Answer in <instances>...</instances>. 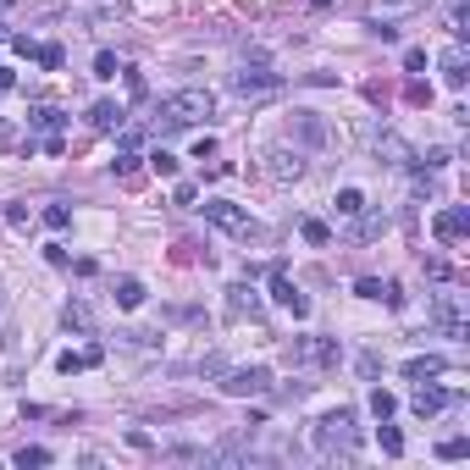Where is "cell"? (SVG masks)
<instances>
[{
    "label": "cell",
    "mask_w": 470,
    "mask_h": 470,
    "mask_svg": "<svg viewBox=\"0 0 470 470\" xmlns=\"http://www.w3.org/2000/svg\"><path fill=\"white\" fill-rule=\"evenodd\" d=\"M211 89H183V94H171L166 106H161V116H166V128H194V122H205L211 116Z\"/></svg>",
    "instance_id": "obj_1"
},
{
    "label": "cell",
    "mask_w": 470,
    "mask_h": 470,
    "mask_svg": "<svg viewBox=\"0 0 470 470\" xmlns=\"http://www.w3.org/2000/svg\"><path fill=\"white\" fill-rule=\"evenodd\" d=\"M316 449L321 454H354V409H332L326 421L316 426Z\"/></svg>",
    "instance_id": "obj_2"
},
{
    "label": "cell",
    "mask_w": 470,
    "mask_h": 470,
    "mask_svg": "<svg viewBox=\"0 0 470 470\" xmlns=\"http://www.w3.org/2000/svg\"><path fill=\"white\" fill-rule=\"evenodd\" d=\"M205 216H211V221L221 227V233L244 238V244H249V238H260L255 216H249V211H238V205H227V199H211V205H205Z\"/></svg>",
    "instance_id": "obj_3"
},
{
    "label": "cell",
    "mask_w": 470,
    "mask_h": 470,
    "mask_svg": "<svg viewBox=\"0 0 470 470\" xmlns=\"http://www.w3.org/2000/svg\"><path fill=\"white\" fill-rule=\"evenodd\" d=\"M266 382H271V376H266V371H260V365H244V371H227V393H233V399H249V393H266Z\"/></svg>",
    "instance_id": "obj_4"
},
{
    "label": "cell",
    "mask_w": 470,
    "mask_h": 470,
    "mask_svg": "<svg viewBox=\"0 0 470 470\" xmlns=\"http://www.w3.org/2000/svg\"><path fill=\"white\" fill-rule=\"evenodd\" d=\"M271 299H277V304H288L294 316H310V299H304L299 288L288 282V271H282V266H271Z\"/></svg>",
    "instance_id": "obj_5"
},
{
    "label": "cell",
    "mask_w": 470,
    "mask_h": 470,
    "mask_svg": "<svg viewBox=\"0 0 470 470\" xmlns=\"http://www.w3.org/2000/svg\"><path fill=\"white\" fill-rule=\"evenodd\" d=\"M233 89H238V94H271V89H277V72H266V66H244V72L233 78Z\"/></svg>",
    "instance_id": "obj_6"
},
{
    "label": "cell",
    "mask_w": 470,
    "mask_h": 470,
    "mask_svg": "<svg viewBox=\"0 0 470 470\" xmlns=\"http://www.w3.org/2000/svg\"><path fill=\"white\" fill-rule=\"evenodd\" d=\"M376 155H387V161H393V166H415V161H421V155H415V150H409V144H404V139H399V133H376Z\"/></svg>",
    "instance_id": "obj_7"
},
{
    "label": "cell",
    "mask_w": 470,
    "mask_h": 470,
    "mask_svg": "<svg viewBox=\"0 0 470 470\" xmlns=\"http://www.w3.org/2000/svg\"><path fill=\"white\" fill-rule=\"evenodd\" d=\"M470 66V56H465V44H449V50H443V78H449V89H465V72Z\"/></svg>",
    "instance_id": "obj_8"
},
{
    "label": "cell",
    "mask_w": 470,
    "mask_h": 470,
    "mask_svg": "<svg viewBox=\"0 0 470 470\" xmlns=\"http://www.w3.org/2000/svg\"><path fill=\"white\" fill-rule=\"evenodd\" d=\"M465 227H470V211H465V205H454V211L437 216V238H443V244H459Z\"/></svg>",
    "instance_id": "obj_9"
},
{
    "label": "cell",
    "mask_w": 470,
    "mask_h": 470,
    "mask_svg": "<svg viewBox=\"0 0 470 470\" xmlns=\"http://www.w3.org/2000/svg\"><path fill=\"white\" fill-rule=\"evenodd\" d=\"M431 321H437L449 338H459V299H454V294H437V304H431Z\"/></svg>",
    "instance_id": "obj_10"
},
{
    "label": "cell",
    "mask_w": 470,
    "mask_h": 470,
    "mask_svg": "<svg viewBox=\"0 0 470 470\" xmlns=\"http://www.w3.org/2000/svg\"><path fill=\"white\" fill-rule=\"evenodd\" d=\"M299 171H304V155L299 150H271V177H277V183L299 177Z\"/></svg>",
    "instance_id": "obj_11"
},
{
    "label": "cell",
    "mask_w": 470,
    "mask_h": 470,
    "mask_svg": "<svg viewBox=\"0 0 470 470\" xmlns=\"http://www.w3.org/2000/svg\"><path fill=\"white\" fill-rule=\"evenodd\" d=\"M443 404H449V393H443V387H426V382H421V393L409 399V409H415V415H437Z\"/></svg>",
    "instance_id": "obj_12"
},
{
    "label": "cell",
    "mask_w": 470,
    "mask_h": 470,
    "mask_svg": "<svg viewBox=\"0 0 470 470\" xmlns=\"http://www.w3.org/2000/svg\"><path fill=\"white\" fill-rule=\"evenodd\" d=\"M443 371H449V365L437 360V354H426V360H409V365H404L409 382H431V376H443Z\"/></svg>",
    "instance_id": "obj_13"
},
{
    "label": "cell",
    "mask_w": 470,
    "mask_h": 470,
    "mask_svg": "<svg viewBox=\"0 0 470 470\" xmlns=\"http://www.w3.org/2000/svg\"><path fill=\"white\" fill-rule=\"evenodd\" d=\"M354 294H360V299H393V304H399V288H393V282H376V277H360V282H354Z\"/></svg>",
    "instance_id": "obj_14"
},
{
    "label": "cell",
    "mask_w": 470,
    "mask_h": 470,
    "mask_svg": "<svg viewBox=\"0 0 470 470\" xmlns=\"http://www.w3.org/2000/svg\"><path fill=\"white\" fill-rule=\"evenodd\" d=\"M89 122H94V128H100V133H111V128H122V106H111V100H100V106L89 111Z\"/></svg>",
    "instance_id": "obj_15"
},
{
    "label": "cell",
    "mask_w": 470,
    "mask_h": 470,
    "mask_svg": "<svg viewBox=\"0 0 470 470\" xmlns=\"http://www.w3.org/2000/svg\"><path fill=\"white\" fill-rule=\"evenodd\" d=\"M116 304H122V310H139V304H144V282L122 277V282H116Z\"/></svg>",
    "instance_id": "obj_16"
},
{
    "label": "cell",
    "mask_w": 470,
    "mask_h": 470,
    "mask_svg": "<svg viewBox=\"0 0 470 470\" xmlns=\"http://www.w3.org/2000/svg\"><path fill=\"white\" fill-rule=\"evenodd\" d=\"M61 321H66V326H78V332H94V316H89V304H84V299H72V304H66V310H61Z\"/></svg>",
    "instance_id": "obj_17"
},
{
    "label": "cell",
    "mask_w": 470,
    "mask_h": 470,
    "mask_svg": "<svg viewBox=\"0 0 470 470\" xmlns=\"http://www.w3.org/2000/svg\"><path fill=\"white\" fill-rule=\"evenodd\" d=\"M409 6H421V0H371V17L387 22V17H399V11H409Z\"/></svg>",
    "instance_id": "obj_18"
},
{
    "label": "cell",
    "mask_w": 470,
    "mask_h": 470,
    "mask_svg": "<svg viewBox=\"0 0 470 470\" xmlns=\"http://www.w3.org/2000/svg\"><path fill=\"white\" fill-rule=\"evenodd\" d=\"M338 216H365V194L360 189H338Z\"/></svg>",
    "instance_id": "obj_19"
},
{
    "label": "cell",
    "mask_w": 470,
    "mask_h": 470,
    "mask_svg": "<svg viewBox=\"0 0 470 470\" xmlns=\"http://www.w3.org/2000/svg\"><path fill=\"white\" fill-rule=\"evenodd\" d=\"M393 409H399V399H393L387 387H376V393H371V415H376V421H387Z\"/></svg>",
    "instance_id": "obj_20"
},
{
    "label": "cell",
    "mask_w": 470,
    "mask_h": 470,
    "mask_svg": "<svg viewBox=\"0 0 470 470\" xmlns=\"http://www.w3.org/2000/svg\"><path fill=\"white\" fill-rule=\"evenodd\" d=\"M255 288H244V282H238V288H233V316H244V310H249V316H255Z\"/></svg>",
    "instance_id": "obj_21"
},
{
    "label": "cell",
    "mask_w": 470,
    "mask_h": 470,
    "mask_svg": "<svg viewBox=\"0 0 470 470\" xmlns=\"http://www.w3.org/2000/svg\"><path fill=\"white\" fill-rule=\"evenodd\" d=\"M66 221H72V211H66V205H44V227H56V233H61Z\"/></svg>",
    "instance_id": "obj_22"
},
{
    "label": "cell",
    "mask_w": 470,
    "mask_h": 470,
    "mask_svg": "<svg viewBox=\"0 0 470 470\" xmlns=\"http://www.w3.org/2000/svg\"><path fill=\"white\" fill-rule=\"evenodd\" d=\"M382 227H387V216L376 211V216H365L360 227H354V238H376V233H382Z\"/></svg>",
    "instance_id": "obj_23"
},
{
    "label": "cell",
    "mask_w": 470,
    "mask_h": 470,
    "mask_svg": "<svg viewBox=\"0 0 470 470\" xmlns=\"http://www.w3.org/2000/svg\"><path fill=\"white\" fill-rule=\"evenodd\" d=\"M437 454H443V459H465V454H470V437H449Z\"/></svg>",
    "instance_id": "obj_24"
},
{
    "label": "cell",
    "mask_w": 470,
    "mask_h": 470,
    "mask_svg": "<svg viewBox=\"0 0 470 470\" xmlns=\"http://www.w3.org/2000/svg\"><path fill=\"white\" fill-rule=\"evenodd\" d=\"M17 465L28 470V465H50V449H17Z\"/></svg>",
    "instance_id": "obj_25"
},
{
    "label": "cell",
    "mask_w": 470,
    "mask_h": 470,
    "mask_svg": "<svg viewBox=\"0 0 470 470\" xmlns=\"http://www.w3.org/2000/svg\"><path fill=\"white\" fill-rule=\"evenodd\" d=\"M28 122H34V128H56V122H61V111H56V106H39Z\"/></svg>",
    "instance_id": "obj_26"
},
{
    "label": "cell",
    "mask_w": 470,
    "mask_h": 470,
    "mask_svg": "<svg viewBox=\"0 0 470 470\" xmlns=\"http://www.w3.org/2000/svg\"><path fill=\"white\" fill-rule=\"evenodd\" d=\"M94 78H116V56H111V50L94 56Z\"/></svg>",
    "instance_id": "obj_27"
},
{
    "label": "cell",
    "mask_w": 470,
    "mask_h": 470,
    "mask_svg": "<svg viewBox=\"0 0 470 470\" xmlns=\"http://www.w3.org/2000/svg\"><path fill=\"white\" fill-rule=\"evenodd\" d=\"M150 166H155V171H161V177H171V171H177V155H166V150H155V155H150Z\"/></svg>",
    "instance_id": "obj_28"
},
{
    "label": "cell",
    "mask_w": 470,
    "mask_h": 470,
    "mask_svg": "<svg viewBox=\"0 0 470 470\" xmlns=\"http://www.w3.org/2000/svg\"><path fill=\"white\" fill-rule=\"evenodd\" d=\"M382 454H404V437H399L393 426H382Z\"/></svg>",
    "instance_id": "obj_29"
},
{
    "label": "cell",
    "mask_w": 470,
    "mask_h": 470,
    "mask_svg": "<svg viewBox=\"0 0 470 470\" xmlns=\"http://www.w3.org/2000/svg\"><path fill=\"white\" fill-rule=\"evenodd\" d=\"M39 66H50V72H56V66H61V44H44V50H39Z\"/></svg>",
    "instance_id": "obj_30"
},
{
    "label": "cell",
    "mask_w": 470,
    "mask_h": 470,
    "mask_svg": "<svg viewBox=\"0 0 470 470\" xmlns=\"http://www.w3.org/2000/svg\"><path fill=\"white\" fill-rule=\"evenodd\" d=\"M304 238H310V244H326L332 233H326V221H304Z\"/></svg>",
    "instance_id": "obj_31"
},
{
    "label": "cell",
    "mask_w": 470,
    "mask_h": 470,
    "mask_svg": "<svg viewBox=\"0 0 470 470\" xmlns=\"http://www.w3.org/2000/svg\"><path fill=\"white\" fill-rule=\"evenodd\" d=\"M216 155V139H194V161H211Z\"/></svg>",
    "instance_id": "obj_32"
},
{
    "label": "cell",
    "mask_w": 470,
    "mask_h": 470,
    "mask_svg": "<svg viewBox=\"0 0 470 470\" xmlns=\"http://www.w3.org/2000/svg\"><path fill=\"white\" fill-rule=\"evenodd\" d=\"M404 94H409V100H415V106H431V89H426V84H409Z\"/></svg>",
    "instance_id": "obj_33"
},
{
    "label": "cell",
    "mask_w": 470,
    "mask_h": 470,
    "mask_svg": "<svg viewBox=\"0 0 470 470\" xmlns=\"http://www.w3.org/2000/svg\"><path fill=\"white\" fill-rule=\"evenodd\" d=\"M360 376H382V360H376V354H360Z\"/></svg>",
    "instance_id": "obj_34"
},
{
    "label": "cell",
    "mask_w": 470,
    "mask_h": 470,
    "mask_svg": "<svg viewBox=\"0 0 470 470\" xmlns=\"http://www.w3.org/2000/svg\"><path fill=\"white\" fill-rule=\"evenodd\" d=\"M6 144H17V139H11V128H6V122H0V150H6Z\"/></svg>",
    "instance_id": "obj_35"
}]
</instances>
